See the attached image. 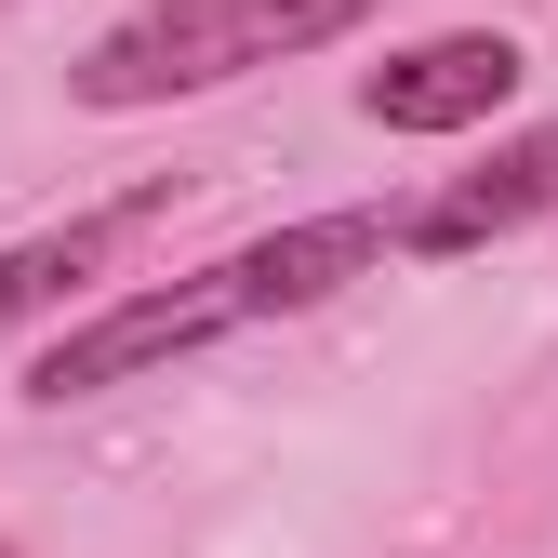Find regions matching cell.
Listing matches in <instances>:
<instances>
[{
    "instance_id": "cell-4",
    "label": "cell",
    "mask_w": 558,
    "mask_h": 558,
    "mask_svg": "<svg viewBox=\"0 0 558 558\" xmlns=\"http://www.w3.org/2000/svg\"><path fill=\"white\" fill-rule=\"evenodd\" d=\"M147 214H160V186H133V199H107V214H66V227L14 240V253H0V345H14L40 306H66V293H81V279H94L133 227H147Z\"/></svg>"
},
{
    "instance_id": "cell-3",
    "label": "cell",
    "mask_w": 558,
    "mask_h": 558,
    "mask_svg": "<svg viewBox=\"0 0 558 558\" xmlns=\"http://www.w3.org/2000/svg\"><path fill=\"white\" fill-rule=\"evenodd\" d=\"M506 94H519V40H506V27L412 40V53H386L373 81H360V107H373L386 133H465V120H493Z\"/></svg>"
},
{
    "instance_id": "cell-5",
    "label": "cell",
    "mask_w": 558,
    "mask_h": 558,
    "mask_svg": "<svg viewBox=\"0 0 558 558\" xmlns=\"http://www.w3.org/2000/svg\"><path fill=\"white\" fill-rule=\"evenodd\" d=\"M545 199H558V133H519V147H493V173H465L452 199H426L399 240L412 253H478L493 227H532Z\"/></svg>"
},
{
    "instance_id": "cell-2",
    "label": "cell",
    "mask_w": 558,
    "mask_h": 558,
    "mask_svg": "<svg viewBox=\"0 0 558 558\" xmlns=\"http://www.w3.org/2000/svg\"><path fill=\"white\" fill-rule=\"evenodd\" d=\"M373 0H147L133 27H107L81 66H66V94L81 107H160V94H214L240 66H279V53H319L345 40Z\"/></svg>"
},
{
    "instance_id": "cell-1",
    "label": "cell",
    "mask_w": 558,
    "mask_h": 558,
    "mask_svg": "<svg viewBox=\"0 0 558 558\" xmlns=\"http://www.w3.org/2000/svg\"><path fill=\"white\" fill-rule=\"evenodd\" d=\"M386 253V227L373 214H319V227H279V240H253V253H227V266H199L186 293H133V306H107V319H81L40 360V399L66 412V399H107V386H133V373H160V360H186V345H214V332H240V319H266V306H319L332 279H360Z\"/></svg>"
}]
</instances>
